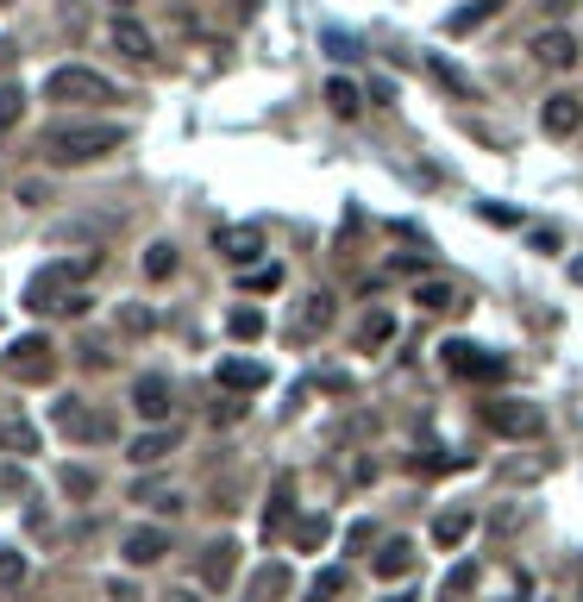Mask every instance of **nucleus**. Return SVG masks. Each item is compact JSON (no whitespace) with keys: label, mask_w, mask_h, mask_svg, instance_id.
Here are the masks:
<instances>
[{"label":"nucleus","mask_w":583,"mask_h":602,"mask_svg":"<svg viewBox=\"0 0 583 602\" xmlns=\"http://www.w3.org/2000/svg\"><path fill=\"white\" fill-rule=\"evenodd\" d=\"M119 145H126V126H114V119H70L44 138V157L51 163H100Z\"/></svg>","instance_id":"f257e3e1"},{"label":"nucleus","mask_w":583,"mask_h":602,"mask_svg":"<svg viewBox=\"0 0 583 602\" xmlns=\"http://www.w3.org/2000/svg\"><path fill=\"white\" fill-rule=\"evenodd\" d=\"M88 271H95V257H82V264H51V271H39L32 283H25V308H32V314H51V308L82 314V308H88V295H82L76 283H82Z\"/></svg>","instance_id":"f03ea898"},{"label":"nucleus","mask_w":583,"mask_h":602,"mask_svg":"<svg viewBox=\"0 0 583 602\" xmlns=\"http://www.w3.org/2000/svg\"><path fill=\"white\" fill-rule=\"evenodd\" d=\"M44 95L63 101V107H100V101H114V82L95 76V70H82V63H63V70H51Z\"/></svg>","instance_id":"7ed1b4c3"},{"label":"nucleus","mask_w":583,"mask_h":602,"mask_svg":"<svg viewBox=\"0 0 583 602\" xmlns=\"http://www.w3.org/2000/svg\"><path fill=\"white\" fill-rule=\"evenodd\" d=\"M7 370H13L20 383H51V370H57L51 339H44V332H25L20 346H7Z\"/></svg>","instance_id":"20e7f679"},{"label":"nucleus","mask_w":583,"mask_h":602,"mask_svg":"<svg viewBox=\"0 0 583 602\" xmlns=\"http://www.w3.org/2000/svg\"><path fill=\"white\" fill-rule=\"evenodd\" d=\"M51 421H57V433H63V440H76V446H95V440L114 433L95 409H88V402H76V395H63L57 409H51Z\"/></svg>","instance_id":"39448f33"},{"label":"nucleus","mask_w":583,"mask_h":602,"mask_svg":"<svg viewBox=\"0 0 583 602\" xmlns=\"http://www.w3.org/2000/svg\"><path fill=\"white\" fill-rule=\"evenodd\" d=\"M446 370H452V377L496 383V377H508V358H496V351H484V346H470V339H452V346H446Z\"/></svg>","instance_id":"423d86ee"},{"label":"nucleus","mask_w":583,"mask_h":602,"mask_svg":"<svg viewBox=\"0 0 583 602\" xmlns=\"http://www.w3.org/2000/svg\"><path fill=\"white\" fill-rule=\"evenodd\" d=\"M484 421L508 440H521V433H540V409L533 402H484Z\"/></svg>","instance_id":"0eeeda50"},{"label":"nucleus","mask_w":583,"mask_h":602,"mask_svg":"<svg viewBox=\"0 0 583 602\" xmlns=\"http://www.w3.org/2000/svg\"><path fill=\"white\" fill-rule=\"evenodd\" d=\"M540 126H545L552 138H577V133H583V95H545Z\"/></svg>","instance_id":"6e6552de"},{"label":"nucleus","mask_w":583,"mask_h":602,"mask_svg":"<svg viewBox=\"0 0 583 602\" xmlns=\"http://www.w3.org/2000/svg\"><path fill=\"white\" fill-rule=\"evenodd\" d=\"M170 402H176L170 377H138L132 383V409L145 414V421H170Z\"/></svg>","instance_id":"1a4fd4ad"},{"label":"nucleus","mask_w":583,"mask_h":602,"mask_svg":"<svg viewBox=\"0 0 583 602\" xmlns=\"http://www.w3.org/2000/svg\"><path fill=\"white\" fill-rule=\"evenodd\" d=\"M214 245H220L226 264H252V257L264 252V226H220Z\"/></svg>","instance_id":"9d476101"},{"label":"nucleus","mask_w":583,"mask_h":602,"mask_svg":"<svg viewBox=\"0 0 583 602\" xmlns=\"http://www.w3.org/2000/svg\"><path fill=\"white\" fill-rule=\"evenodd\" d=\"M119 552H126V564H157L170 552V534H163V527H132V534L119 540Z\"/></svg>","instance_id":"9b49d317"},{"label":"nucleus","mask_w":583,"mask_h":602,"mask_svg":"<svg viewBox=\"0 0 583 602\" xmlns=\"http://www.w3.org/2000/svg\"><path fill=\"white\" fill-rule=\"evenodd\" d=\"M233 578H239V546L233 540H214V546H208V559H201V583H208V590H226Z\"/></svg>","instance_id":"f8f14e48"},{"label":"nucleus","mask_w":583,"mask_h":602,"mask_svg":"<svg viewBox=\"0 0 583 602\" xmlns=\"http://www.w3.org/2000/svg\"><path fill=\"white\" fill-rule=\"evenodd\" d=\"M114 51H119L126 63H138V70L157 57V51H151V32H145L138 20H114Z\"/></svg>","instance_id":"ddd939ff"},{"label":"nucleus","mask_w":583,"mask_h":602,"mask_svg":"<svg viewBox=\"0 0 583 602\" xmlns=\"http://www.w3.org/2000/svg\"><path fill=\"white\" fill-rule=\"evenodd\" d=\"M0 452H20V458H32V452H39V427H32L25 414L0 409Z\"/></svg>","instance_id":"4468645a"},{"label":"nucleus","mask_w":583,"mask_h":602,"mask_svg":"<svg viewBox=\"0 0 583 602\" xmlns=\"http://www.w3.org/2000/svg\"><path fill=\"white\" fill-rule=\"evenodd\" d=\"M414 564H421V546L414 540H389L383 552L370 559V571H377V578H409Z\"/></svg>","instance_id":"2eb2a0df"},{"label":"nucleus","mask_w":583,"mask_h":602,"mask_svg":"<svg viewBox=\"0 0 583 602\" xmlns=\"http://www.w3.org/2000/svg\"><path fill=\"white\" fill-rule=\"evenodd\" d=\"M533 63L571 70V63H577V39H571V32H540V39H533Z\"/></svg>","instance_id":"dca6fc26"},{"label":"nucleus","mask_w":583,"mask_h":602,"mask_svg":"<svg viewBox=\"0 0 583 602\" xmlns=\"http://www.w3.org/2000/svg\"><path fill=\"white\" fill-rule=\"evenodd\" d=\"M220 383L226 389H264L271 383V365H257V358H220Z\"/></svg>","instance_id":"f3484780"},{"label":"nucleus","mask_w":583,"mask_h":602,"mask_svg":"<svg viewBox=\"0 0 583 602\" xmlns=\"http://www.w3.org/2000/svg\"><path fill=\"white\" fill-rule=\"evenodd\" d=\"M170 452H176V433L151 427V433H138L132 440V465H157V458H170Z\"/></svg>","instance_id":"a211bd4d"},{"label":"nucleus","mask_w":583,"mask_h":602,"mask_svg":"<svg viewBox=\"0 0 583 602\" xmlns=\"http://www.w3.org/2000/svg\"><path fill=\"white\" fill-rule=\"evenodd\" d=\"M414 302H421L427 314H446V308H458V289H452L446 276H427V283L414 289Z\"/></svg>","instance_id":"6ab92c4d"},{"label":"nucleus","mask_w":583,"mask_h":602,"mask_svg":"<svg viewBox=\"0 0 583 602\" xmlns=\"http://www.w3.org/2000/svg\"><path fill=\"white\" fill-rule=\"evenodd\" d=\"M327 540H332V521H327V515H301V521H295V546H301V552H320Z\"/></svg>","instance_id":"aec40b11"},{"label":"nucleus","mask_w":583,"mask_h":602,"mask_svg":"<svg viewBox=\"0 0 583 602\" xmlns=\"http://www.w3.org/2000/svg\"><path fill=\"white\" fill-rule=\"evenodd\" d=\"M527 596V571L521 564H496V590H489V602H521Z\"/></svg>","instance_id":"412c9836"},{"label":"nucleus","mask_w":583,"mask_h":602,"mask_svg":"<svg viewBox=\"0 0 583 602\" xmlns=\"http://www.w3.org/2000/svg\"><path fill=\"white\" fill-rule=\"evenodd\" d=\"M465 534H470V508H446V515L433 521V540L439 546H458Z\"/></svg>","instance_id":"4be33fe9"},{"label":"nucleus","mask_w":583,"mask_h":602,"mask_svg":"<svg viewBox=\"0 0 583 602\" xmlns=\"http://www.w3.org/2000/svg\"><path fill=\"white\" fill-rule=\"evenodd\" d=\"M145 276H151V283L176 276V245H170V239H157V245H145Z\"/></svg>","instance_id":"5701e85b"},{"label":"nucleus","mask_w":583,"mask_h":602,"mask_svg":"<svg viewBox=\"0 0 583 602\" xmlns=\"http://www.w3.org/2000/svg\"><path fill=\"white\" fill-rule=\"evenodd\" d=\"M20 114H25V88L20 82H7V88H0V138L20 126Z\"/></svg>","instance_id":"b1692460"},{"label":"nucleus","mask_w":583,"mask_h":602,"mask_svg":"<svg viewBox=\"0 0 583 602\" xmlns=\"http://www.w3.org/2000/svg\"><path fill=\"white\" fill-rule=\"evenodd\" d=\"M25 571H32V564H25V552H20V546H0V590H20V583H25Z\"/></svg>","instance_id":"393cba45"},{"label":"nucleus","mask_w":583,"mask_h":602,"mask_svg":"<svg viewBox=\"0 0 583 602\" xmlns=\"http://www.w3.org/2000/svg\"><path fill=\"white\" fill-rule=\"evenodd\" d=\"M496 7H502V0H477V7H458V13L446 20V32L458 39V32H470V25H484L489 13H496Z\"/></svg>","instance_id":"a878e982"},{"label":"nucleus","mask_w":583,"mask_h":602,"mask_svg":"<svg viewBox=\"0 0 583 602\" xmlns=\"http://www.w3.org/2000/svg\"><path fill=\"white\" fill-rule=\"evenodd\" d=\"M327 107H332L339 119H351V114H358V88H351L346 76H332V82H327Z\"/></svg>","instance_id":"bb28decb"},{"label":"nucleus","mask_w":583,"mask_h":602,"mask_svg":"<svg viewBox=\"0 0 583 602\" xmlns=\"http://www.w3.org/2000/svg\"><path fill=\"white\" fill-rule=\"evenodd\" d=\"M346 571H339V564H332V571H314V583H308V596L314 602H327V596H346Z\"/></svg>","instance_id":"cd10ccee"},{"label":"nucleus","mask_w":583,"mask_h":602,"mask_svg":"<svg viewBox=\"0 0 583 602\" xmlns=\"http://www.w3.org/2000/svg\"><path fill=\"white\" fill-rule=\"evenodd\" d=\"M332 320V295H308V308H301V320H295V332H314Z\"/></svg>","instance_id":"c85d7f7f"},{"label":"nucleus","mask_w":583,"mask_h":602,"mask_svg":"<svg viewBox=\"0 0 583 602\" xmlns=\"http://www.w3.org/2000/svg\"><path fill=\"white\" fill-rule=\"evenodd\" d=\"M283 521H289V484H276L271 508H264V534H283Z\"/></svg>","instance_id":"c756f323"},{"label":"nucleus","mask_w":583,"mask_h":602,"mask_svg":"<svg viewBox=\"0 0 583 602\" xmlns=\"http://www.w3.org/2000/svg\"><path fill=\"white\" fill-rule=\"evenodd\" d=\"M289 590V564H271L264 578H257V602H271V596H283Z\"/></svg>","instance_id":"7c9ffc66"},{"label":"nucleus","mask_w":583,"mask_h":602,"mask_svg":"<svg viewBox=\"0 0 583 602\" xmlns=\"http://www.w3.org/2000/svg\"><path fill=\"white\" fill-rule=\"evenodd\" d=\"M226 327H233V339H257V332H264V314H257V308H239Z\"/></svg>","instance_id":"2f4dec72"},{"label":"nucleus","mask_w":583,"mask_h":602,"mask_svg":"<svg viewBox=\"0 0 583 602\" xmlns=\"http://www.w3.org/2000/svg\"><path fill=\"white\" fill-rule=\"evenodd\" d=\"M138 503L157 508V515H176V508H182V496H176V489H138Z\"/></svg>","instance_id":"473e14b6"},{"label":"nucleus","mask_w":583,"mask_h":602,"mask_svg":"<svg viewBox=\"0 0 583 602\" xmlns=\"http://www.w3.org/2000/svg\"><path fill=\"white\" fill-rule=\"evenodd\" d=\"M283 283V264H257V271H245V289H276Z\"/></svg>","instance_id":"72a5a7b5"},{"label":"nucleus","mask_w":583,"mask_h":602,"mask_svg":"<svg viewBox=\"0 0 583 602\" xmlns=\"http://www.w3.org/2000/svg\"><path fill=\"white\" fill-rule=\"evenodd\" d=\"M358 339H364V346H383V339H389V314H370V320H364V332H358Z\"/></svg>","instance_id":"f704fd0d"},{"label":"nucleus","mask_w":583,"mask_h":602,"mask_svg":"<svg viewBox=\"0 0 583 602\" xmlns=\"http://www.w3.org/2000/svg\"><path fill=\"white\" fill-rule=\"evenodd\" d=\"M470 583H477V564H458V571L446 578V596H465Z\"/></svg>","instance_id":"c9c22d12"},{"label":"nucleus","mask_w":583,"mask_h":602,"mask_svg":"<svg viewBox=\"0 0 583 602\" xmlns=\"http://www.w3.org/2000/svg\"><path fill=\"white\" fill-rule=\"evenodd\" d=\"M63 489H70V496H95V477H88V471H63Z\"/></svg>","instance_id":"e433bc0d"},{"label":"nucleus","mask_w":583,"mask_h":602,"mask_svg":"<svg viewBox=\"0 0 583 602\" xmlns=\"http://www.w3.org/2000/svg\"><path fill=\"white\" fill-rule=\"evenodd\" d=\"M107 602H138V583H107Z\"/></svg>","instance_id":"4c0bfd02"},{"label":"nucleus","mask_w":583,"mask_h":602,"mask_svg":"<svg viewBox=\"0 0 583 602\" xmlns=\"http://www.w3.org/2000/svg\"><path fill=\"white\" fill-rule=\"evenodd\" d=\"M163 602H201V596H194V590H170Z\"/></svg>","instance_id":"58836bf2"},{"label":"nucleus","mask_w":583,"mask_h":602,"mask_svg":"<svg viewBox=\"0 0 583 602\" xmlns=\"http://www.w3.org/2000/svg\"><path fill=\"white\" fill-rule=\"evenodd\" d=\"M545 7H552V13H571V7H577V0H545Z\"/></svg>","instance_id":"ea45409f"},{"label":"nucleus","mask_w":583,"mask_h":602,"mask_svg":"<svg viewBox=\"0 0 583 602\" xmlns=\"http://www.w3.org/2000/svg\"><path fill=\"white\" fill-rule=\"evenodd\" d=\"M7 57H13V44H7V39H0V63H7Z\"/></svg>","instance_id":"a19ab883"},{"label":"nucleus","mask_w":583,"mask_h":602,"mask_svg":"<svg viewBox=\"0 0 583 602\" xmlns=\"http://www.w3.org/2000/svg\"><path fill=\"white\" fill-rule=\"evenodd\" d=\"M119 7H132V0H119Z\"/></svg>","instance_id":"79ce46f5"},{"label":"nucleus","mask_w":583,"mask_h":602,"mask_svg":"<svg viewBox=\"0 0 583 602\" xmlns=\"http://www.w3.org/2000/svg\"><path fill=\"white\" fill-rule=\"evenodd\" d=\"M395 602H409V596H395Z\"/></svg>","instance_id":"37998d69"},{"label":"nucleus","mask_w":583,"mask_h":602,"mask_svg":"<svg viewBox=\"0 0 583 602\" xmlns=\"http://www.w3.org/2000/svg\"><path fill=\"white\" fill-rule=\"evenodd\" d=\"M0 7H7V0H0Z\"/></svg>","instance_id":"c03bdc74"}]
</instances>
